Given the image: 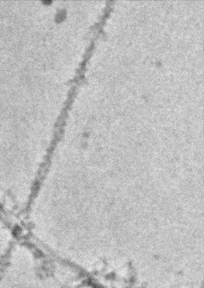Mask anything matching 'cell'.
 <instances>
[{
	"label": "cell",
	"instance_id": "obj_1",
	"mask_svg": "<svg viewBox=\"0 0 204 288\" xmlns=\"http://www.w3.org/2000/svg\"><path fill=\"white\" fill-rule=\"evenodd\" d=\"M10 234L0 215V271L10 254Z\"/></svg>",
	"mask_w": 204,
	"mask_h": 288
}]
</instances>
